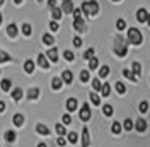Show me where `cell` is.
I'll return each mask as SVG.
<instances>
[{"mask_svg": "<svg viewBox=\"0 0 150 147\" xmlns=\"http://www.w3.org/2000/svg\"><path fill=\"white\" fill-rule=\"evenodd\" d=\"M38 98H39V89L38 87H33V89L28 91V99L33 101V99H38Z\"/></svg>", "mask_w": 150, "mask_h": 147, "instance_id": "obj_20", "label": "cell"}, {"mask_svg": "<svg viewBox=\"0 0 150 147\" xmlns=\"http://www.w3.org/2000/svg\"><path fill=\"white\" fill-rule=\"evenodd\" d=\"M2 21H4V17H2V14H0V24H2Z\"/></svg>", "mask_w": 150, "mask_h": 147, "instance_id": "obj_55", "label": "cell"}, {"mask_svg": "<svg viewBox=\"0 0 150 147\" xmlns=\"http://www.w3.org/2000/svg\"><path fill=\"white\" fill-rule=\"evenodd\" d=\"M80 10L84 12L85 16H91V17H94V16H97V12H99V4H97L96 0H87V2H84V4H82Z\"/></svg>", "mask_w": 150, "mask_h": 147, "instance_id": "obj_2", "label": "cell"}, {"mask_svg": "<svg viewBox=\"0 0 150 147\" xmlns=\"http://www.w3.org/2000/svg\"><path fill=\"white\" fill-rule=\"evenodd\" d=\"M63 56H65V60H68V62H74L75 55L70 51V50H65V53H63Z\"/></svg>", "mask_w": 150, "mask_h": 147, "instance_id": "obj_42", "label": "cell"}, {"mask_svg": "<svg viewBox=\"0 0 150 147\" xmlns=\"http://www.w3.org/2000/svg\"><path fill=\"white\" fill-rule=\"evenodd\" d=\"M101 94H103L104 98H108V96L111 94V86H109V84H103V87H101Z\"/></svg>", "mask_w": 150, "mask_h": 147, "instance_id": "obj_31", "label": "cell"}, {"mask_svg": "<svg viewBox=\"0 0 150 147\" xmlns=\"http://www.w3.org/2000/svg\"><path fill=\"white\" fill-rule=\"evenodd\" d=\"M147 16H149V12L145 9L137 10V19H138V22H147Z\"/></svg>", "mask_w": 150, "mask_h": 147, "instance_id": "obj_13", "label": "cell"}, {"mask_svg": "<svg viewBox=\"0 0 150 147\" xmlns=\"http://www.w3.org/2000/svg\"><path fill=\"white\" fill-rule=\"evenodd\" d=\"M62 12H65V14H70V12H74V2L72 0H63V4H62Z\"/></svg>", "mask_w": 150, "mask_h": 147, "instance_id": "obj_6", "label": "cell"}, {"mask_svg": "<svg viewBox=\"0 0 150 147\" xmlns=\"http://www.w3.org/2000/svg\"><path fill=\"white\" fill-rule=\"evenodd\" d=\"M48 7H50V9H55L56 7V0H48Z\"/></svg>", "mask_w": 150, "mask_h": 147, "instance_id": "obj_50", "label": "cell"}, {"mask_svg": "<svg viewBox=\"0 0 150 147\" xmlns=\"http://www.w3.org/2000/svg\"><path fill=\"white\" fill-rule=\"evenodd\" d=\"M135 128L138 130V132H145V130H147V121H145L143 118L137 120V123H135Z\"/></svg>", "mask_w": 150, "mask_h": 147, "instance_id": "obj_17", "label": "cell"}, {"mask_svg": "<svg viewBox=\"0 0 150 147\" xmlns=\"http://www.w3.org/2000/svg\"><path fill=\"white\" fill-rule=\"evenodd\" d=\"M72 14H74V19H82V10L80 9H74Z\"/></svg>", "mask_w": 150, "mask_h": 147, "instance_id": "obj_46", "label": "cell"}, {"mask_svg": "<svg viewBox=\"0 0 150 147\" xmlns=\"http://www.w3.org/2000/svg\"><path fill=\"white\" fill-rule=\"evenodd\" d=\"M123 125H125V130H131L133 127H135V123H133V121H131L130 118L125 120V123H123Z\"/></svg>", "mask_w": 150, "mask_h": 147, "instance_id": "obj_43", "label": "cell"}, {"mask_svg": "<svg viewBox=\"0 0 150 147\" xmlns=\"http://www.w3.org/2000/svg\"><path fill=\"white\" fill-rule=\"evenodd\" d=\"M74 29L77 31V33H84L85 29H87L84 19H74Z\"/></svg>", "mask_w": 150, "mask_h": 147, "instance_id": "obj_5", "label": "cell"}, {"mask_svg": "<svg viewBox=\"0 0 150 147\" xmlns=\"http://www.w3.org/2000/svg\"><path fill=\"white\" fill-rule=\"evenodd\" d=\"M79 116H80L82 121H89V120H91V106H89L87 103L82 104V108H80V111H79Z\"/></svg>", "mask_w": 150, "mask_h": 147, "instance_id": "obj_4", "label": "cell"}, {"mask_svg": "<svg viewBox=\"0 0 150 147\" xmlns=\"http://www.w3.org/2000/svg\"><path fill=\"white\" fill-rule=\"evenodd\" d=\"M38 65H39L41 69H48V67H50V62H48V58H46L45 53H39V55H38Z\"/></svg>", "mask_w": 150, "mask_h": 147, "instance_id": "obj_9", "label": "cell"}, {"mask_svg": "<svg viewBox=\"0 0 150 147\" xmlns=\"http://www.w3.org/2000/svg\"><path fill=\"white\" fill-rule=\"evenodd\" d=\"M7 62H10V55L7 51L0 50V64H7Z\"/></svg>", "mask_w": 150, "mask_h": 147, "instance_id": "obj_29", "label": "cell"}, {"mask_svg": "<svg viewBox=\"0 0 150 147\" xmlns=\"http://www.w3.org/2000/svg\"><path fill=\"white\" fill-rule=\"evenodd\" d=\"M142 39H143V36H142V33L137 28L128 29V43H130V45L138 46V45H142Z\"/></svg>", "mask_w": 150, "mask_h": 147, "instance_id": "obj_3", "label": "cell"}, {"mask_svg": "<svg viewBox=\"0 0 150 147\" xmlns=\"http://www.w3.org/2000/svg\"><path fill=\"white\" fill-rule=\"evenodd\" d=\"M50 29H51V31H58V29H60L58 22H56V21H51V22H50Z\"/></svg>", "mask_w": 150, "mask_h": 147, "instance_id": "obj_47", "label": "cell"}, {"mask_svg": "<svg viewBox=\"0 0 150 147\" xmlns=\"http://www.w3.org/2000/svg\"><path fill=\"white\" fill-rule=\"evenodd\" d=\"M38 147H48V146L45 144V142H39V144H38Z\"/></svg>", "mask_w": 150, "mask_h": 147, "instance_id": "obj_52", "label": "cell"}, {"mask_svg": "<svg viewBox=\"0 0 150 147\" xmlns=\"http://www.w3.org/2000/svg\"><path fill=\"white\" fill-rule=\"evenodd\" d=\"M138 110H140V113H147V111H149V103L142 101L140 104H138Z\"/></svg>", "mask_w": 150, "mask_h": 147, "instance_id": "obj_41", "label": "cell"}, {"mask_svg": "<svg viewBox=\"0 0 150 147\" xmlns=\"http://www.w3.org/2000/svg\"><path fill=\"white\" fill-rule=\"evenodd\" d=\"M55 130H56V133H58V135H60V137H63V135H65V125H63V123H56V127H55Z\"/></svg>", "mask_w": 150, "mask_h": 147, "instance_id": "obj_32", "label": "cell"}, {"mask_svg": "<svg viewBox=\"0 0 150 147\" xmlns=\"http://www.w3.org/2000/svg\"><path fill=\"white\" fill-rule=\"evenodd\" d=\"M108 75H109V67H108V65H103V67H101V69H99V77H108Z\"/></svg>", "mask_w": 150, "mask_h": 147, "instance_id": "obj_35", "label": "cell"}, {"mask_svg": "<svg viewBox=\"0 0 150 147\" xmlns=\"http://www.w3.org/2000/svg\"><path fill=\"white\" fill-rule=\"evenodd\" d=\"M4 111H5V103L0 101V113H4Z\"/></svg>", "mask_w": 150, "mask_h": 147, "instance_id": "obj_51", "label": "cell"}, {"mask_svg": "<svg viewBox=\"0 0 150 147\" xmlns=\"http://www.w3.org/2000/svg\"><path fill=\"white\" fill-rule=\"evenodd\" d=\"M131 72H133V75L140 77L142 75V65L138 64V62H133V65H131Z\"/></svg>", "mask_w": 150, "mask_h": 147, "instance_id": "obj_23", "label": "cell"}, {"mask_svg": "<svg viewBox=\"0 0 150 147\" xmlns=\"http://www.w3.org/2000/svg\"><path fill=\"white\" fill-rule=\"evenodd\" d=\"M121 130H123V125L120 123V121H112V125H111V132L114 133V135L121 133Z\"/></svg>", "mask_w": 150, "mask_h": 147, "instance_id": "obj_21", "label": "cell"}, {"mask_svg": "<svg viewBox=\"0 0 150 147\" xmlns=\"http://www.w3.org/2000/svg\"><path fill=\"white\" fill-rule=\"evenodd\" d=\"M103 113H104V116H111L112 113H114V110H112L111 104H104L103 106Z\"/></svg>", "mask_w": 150, "mask_h": 147, "instance_id": "obj_33", "label": "cell"}, {"mask_svg": "<svg viewBox=\"0 0 150 147\" xmlns=\"http://www.w3.org/2000/svg\"><path fill=\"white\" fill-rule=\"evenodd\" d=\"M62 81H63V84H72L74 74L70 72V70H63V72H62Z\"/></svg>", "mask_w": 150, "mask_h": 147, "instance_id": "obj_10", "label": "cell"}, {"mask_svg": "<svg viewBox=\"0 0 150 147\" xmlns=\"http://www.w3.org/2000/svg\"><path fill=\"white\" fill-rule=\"evenodd\" d=\"M74 46H75V48H80V46H82V39H80L79 36L74 38Z\"/></svg>", "mask_w": 150, "mask_h": 147, "instance_id": "obj_48", "label": "cell"}, {"mask_svg": "<svg viewBox=\"0 0 150 147\" xmlns=\"http://www.w3.org/2000/svg\"><path fill=\"white\" fill-rule=\"evenodd\" d=\"M0 87H2V91L9 92L10 87H12V82H10V79H2V82H0Z\"/></svg>", "mask_w": 150, "mask_h": 147, "instance_id": "obj_24", "label": "cell"}, {"mask_svg": "<svg viewBox=\"0 0 150 147\" xmlns=\"http://www.w3.org/2000/svg\"><path fill=\"white\" fill-rule=\"evenodd\" d=\"M24 70L28 74H33L34 72V62H33V60H26V62H24Z\"/></svg>", "mask_w": 150, "mask_h": 147, "instance_id": "obj_27", "label": "cell"}, {"mask_svg": "<svg viewBox=\"0 0 150 147\" xmlns=\"http://www.w3.org/2000/svg\"><path fill=\"white\" fill-rule=\"evenodd\" d=\"M0 74H2V70H0Z\"/></svg>", "mask_w": 150, "mask_h": 147, "instance_id": "obj_59", "label": "cell"}, {"mask_svg": "<svg viewBox=\"0 0 150 147\" xmlns=\"http://www.w3.org/2000/svg\"><path fill=\"white\" fill-rule=\"evenodd\" d=\"M112 51H114L116 56L125 58L128 55V43H125V39L121 36H116L114 38V45H112Z\"/></svg>", "mask_w": 150, "mask_h": 147, "instance_id": "obj_1", "label": "cell"}, {"mask_svg": "<svg viewBox=\"0 0 150 147\" xmlns=\"http://www.w3.org/2000/svg\"><path fill=\"white\" fill-rule=\"evenodd\" d=\"M112 2H121V0H112Z\"/></svg>", "mask_w": 150, "mask_h": 147, "instance_id": "obj_57", "label": "cell"}, {"mask_svg": "<svg viewBox=\"0 0 150 147\" xmlns=\"http://www.w3.org/2000/svg\"><path fill=\"white\" fill-rule=\"evenodd\" d=\"M89 79H91L89 70H82V72H80V81H82V82H89Z\"/></svg>", "mask_w": 150, "mask_h": 147, "instance_id": "obj_39", "label": "cell"}, {"mask_svg": "<svg viewBox=\"0 0 150 147\" xmlns=\"http://www.w3.org/2000/svg\"><path fill=\"white\" fill-rule=\"evenodd\" d=\"M46 58L51 60V62H58V50H56L55 46H51V48L46 51Z\"/></svg>", "mask_w": 150, "mask_h": 147, "instance_id": "obj_8", "label": "cell"}, {"mask_svg": "<svg viewBox=\"0 0 150 147\" xmlns=\"http://www.w3.org/2000/svg\"><path fill=\"white\" fill-rule=\"evenodd\" d=\"M62 121H63V125H70V123H72V116H70L68 113H65V115L62 116Z\"/></svg>", "mask_w": 150, "mask_h": 147, "instance_id": "obj_44", "label": "cell"}, {"mask_svg": "<svg viewBox=\"0 0 150 147\" xmlns=\"http://www.w3.org/2000/svg\"><path fill=\"white\" fill-rule=\"evenodd\" d=\"M123 75H125L126 79H131V81H138V77H137V75H133V72L128 70V69H125V70H123Z\"/></svg>", "mask_w": 150, "mask_h": 147, "instance_id": "obj_37", "label": "cell"}, {"mask_svg": "<svg viewBox=\"0 0 150 147\" xmlns=\"http://www.w3.org/2000/svg\"><path fill=\"white\" fill-rule=\"evenodd\" d=\"M56 144H58L60 147H63V146L67 144V140H65L63 137H58V138H56Z\"/></svg>", "mask_w": 150, "mask_h": 147, "instance_id": "obj_49", "label": "cell"}, {"mask_svg": "<svg viewBox=\"0 0 150 147\" xmlns=\"http://www.w3.org/2000/svg\"><path fill=\"white\" fill-rule=\"evenodd\" d=\"M38 2H43V0H38Z\"/></svg>", "mask_w": 150, "mask_h": 147, "instance_id": "obj_58", "label": "cell"}, {"mask_svg": "<svg viewBox=\"0 0 150 147\" xmlns=\"http://www.w3.org/2000/svg\"><path fill=\"white\" fill-rule=\"evenodd\" d=\"M2 5H4V0H0V7H2Z\"/></svg>", "mask_w": 150, "mask_h": 147, "instance_id": "obj_56", "label": "cell"}, {"mask_svg": "<svg viewBox=\"0 0 150 147\" xmlns=\"http://www.w3.org/2000/svg\"><path fill=\"white\" fill-rule=\"evenodd\" d=\"M91 146V135H89V130L87 127L82 128V147H89Z\"/></svg>", "mask_w": 150, "mask_h": 147, "instance_id": "obj_7", "label": "cell"}, {"mask_svg": "<svg viewBox=\"0 0 150 147\" xmlns=\"http://www.w3.org/2000/svg\"><path fill=\"white\" fill-rule=\"evenodd\" d=\"M116 29H118V31H125V29H126V21H125V19H118V21H116Z\"/></svg>", "mask_w": 150, "mask_h": 147, "instance_id": "obj_34", "label": "cell"}, {"mask_svg": "<svg viewBox=\"0 0 150 147\" xmlns=\"http://www.w3.org/2000/svg\"><path fill=\"white\" fill-rule=\"evenodd\" d=\"M97 67H99V60H97V56H92L89 60V70H96Z\"/></svg>", "mask_w": 150, "mask_h": 147, "instance_id": "obj_28", "label": "cell"}, {"mask_svg": "<svg viewBox=\"0 0 150 147\" xmlns=\"http://www.w3.org/2000/svg\"><path fill=\"white\" fill-rule=\"evenodd\" d=\"M4 137H5V140H7V142H10V144H12V142H16L17 135H16V132H14V130H7Z\"/></svg>", "mask_w": 150, "mask_h": 147, "instance_id": "obj_22", "label": "cell"}, {"mask_svg": "<svg viewBox=\"0 0 150 147\" xmlns=\"http://www.w3.org/2000/svg\"><path fill=\"white\" fill-rule=\"evenodd\" d=\"M36 132L39 135H50V128H48L46 125H43V123H38L36 125Z\"/></svg>", "mask_w": 150, "mask_h": 147, "instance_id": "obj_15", "label": "cell"}, {"mask_svg": "<svg viewBox=\"0 0 150 147\" xmlns=\"http://www.w3.org/2000/svg\"><path fill=\"white\" fill-rule=\"evenodd\" d=\"M147 24H149V26H150V14H149V16H147Z\"/></svg>", "mask_w": 150, "mask_h": 147, "instance_id": "obj_53", "label": "cell"}, {"mask_svg": "<svg viewBox=\"0 0 150 147\" xmlns=\"http://www.w3.org/2000/svg\"><path fill=\"white\" fill-rule=\"evenodd\" d=\"M21 31H22V34H24V36H31V34H33V28H31V24H28V22H24V24H22Z\"/></svg>", "mask_w": 150, "mask_h": 147, "instance_id": "obj_26", "label": "cell"}, {"mask_svg": "<svg viewBox=\"0 0 150 147\" xmlns=\"http://www.w3.org/2000/svg\"><path fill=\"white\" fill-rule=\"evenodd\" d=\"M14 2H16V4H22V2H24V0H14Z\"/></svg>", "mask_w": 150, "mask_h": 147, "instance_id": "obj_54", "label": "cell"}, {"mask_svg": "<svg viewBox=\"0 0 150 147\" xmlns=\"http://www.w3.org/2000/svg\"><path fill=\"white\" fill-rule=\"evenodd\" d=\"M7 34H9L10 38H16V36H17V26H16L14 22H10L9 26H7Z\"/></svg>", "mask_w": 150, "mask_h": 147, "instance_id": "obj_18", "label": "cell"}, {"mask_svg": "<svg viewBox=\"0 0 150 147\" xmlns=\"http://www.w3.org/2000/svg\"><path fill=\"white\" fill-rule=\"evenodd\" d=\"M101 87H103V82L96 77V79H92V89L94 91H101Z\"/></svg>", "mask_w": 150, "mask_h": 147, "instance_id": "obj_38", "label": "cell"}, {"mask_svg": "<svg viewBox=\"0 0 150 147\" xmlns=\"http://www.w3.org/2000/svg\"><path fill=\"white\" fill-rule=\"evenodd\" d=\"M67 138H68V142H70V144H77V140H79V135H77L75 132H70Z\"/></svg>", "mask_w": 150, "mask_h": 147, "instance_id": "obj_40", "label": "cell"}, {"mask_svg": "<svg viewBox=\"0 0 150 147\" xmlns=\"http://www.w3.org/2000/svg\"><path fill=\"white\" fill-rule=\"evenodd\" d=\"M62 86H63V81H62V77H53L51 79V87L58 91V89H62Z\"/></svg>", "mask_w": 150, "mask_h": 147, "instance_id": "obj_14", "label": "cell"}, {"mask_svg": "<svg viewBox=\"0 0 150 147\" xmlns=\"http://www.w3.org/2000/svg\"><path fill=\"white\" fill-rule=\"evenodd\" d=\"M91 101H92V104H96V106H99L101 104V98H99V94L97 92H91Z\"/></svg>", "mask_w": 150, "mask_h": 147, "instance_id": "obj_30", "label": "cell"}, {"mask_svg": "<svg viewBox=\"0 0 150 147\" xmlns=\"http://www.w3.org/2000/svg\"><path fill=\"white\" fill-rule=\"evenodd\" d=\"M10 98H12L14 101H21V99H22V89H21V87L12 89V92H10Z\"/></svg>", "mask_w": 150, "mask_h": 147, "instance_id": "obj_11", "label": "cell"}, {"mask_svg": "<svg viewBox=\"0 0 150 147\" xmlns=\"http://www.w3.org/2000/svg\"><path fill=\"white\" fill-rule=\"evenodd\" d=\"M67 110L68 111L77 110V99H75V98H68V99H67Z\"/></svg>", "mask_w": 150, "mask_h": 147, "instance_id": "obj_19", "label": "cell"}, {"mask_svg": "<svg viewBox=\"0 0 150 147\" xmlns=\"http://www.w3.org/2000/svg\"><path fill=\"white\" fill-rule=\"evenodd\" d=\"M62 14H63V12H62V9H60V7H55V9H51V17H53V21H56V22H58L60 19L63 17Z\"/></svg>", "mask_w": 150, "mask_h": 147, "instance_id": "obj_16", "label": "cell"}, {"mask_svg": "<svg viewBox=\"0 0 150 147\" xmlns=\"http://www.w3.org/2000/svg\"><path fill=\"white\" fill-rule=\"evenodd\" d=\"M92 56H94V48H89V50L84 53V58H85V60H91Z\"/></svg>", "mask_w": 150, "mask_h": 147, "instance_id": "obj_45", "label": "cell"}, {"mask_svg": "<svg viewBox=\"0 0 150 147\" xmlns=\"http://www.w3.org/2000/svg\"><path fill=\"white\" fill-rule=\"evenodd\" d=\"M43 43H45V45L46 46H50V48H51V46H53V43H55V38L51 36V34H43Z\"/></svg>", "mask_w": 150, "mask_h": 147, "instance_id": "obj_25", "label": "cell"}, {"mask_svg": "<svg viewBox=\"0 0 150 147\" xmlns=\"http://www.w3.org/2000/svg\"><path fill=\"white\" fill-rule=\"evenodd\" d=\"M114 87H116V92H118V94H125V92H126V86L123 82H116Z\"/></svg>", "mask_w": 150, "mask_h": 147, "instance_id": "obj_36", "label": "cell"}, {"mask_svg": "<svg viewBox=\"0 0 150 147\" xmlns=\"http://www.w3.org/2000/svg\"><path fill=\"white\" fill-rule=\"evenodd\" d=\"M12 121H14V125H16V127H22V125H24V121H26V118H24V115H21V113H16Z\"/></svg>", "mask_w": 150, "mask_h": 147, "instance_id": "obj_12", "label": "cell"}]
</instances>
